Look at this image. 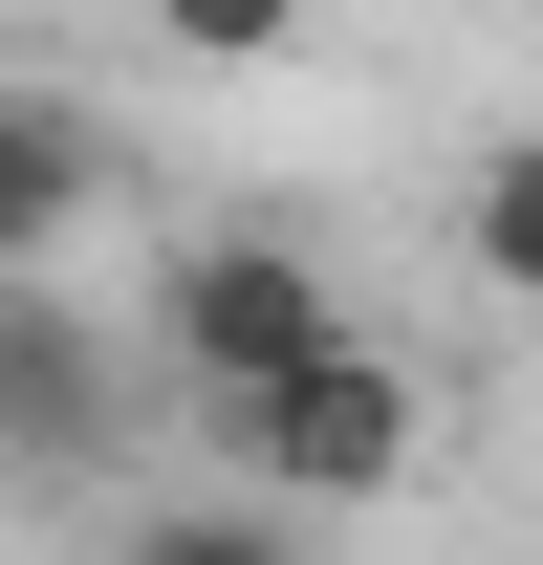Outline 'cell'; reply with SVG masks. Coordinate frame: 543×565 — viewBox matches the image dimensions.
I'll list each match as a JSON object with an SVG mask.
<instances>
[{
  "label": "cell",
  "instance_id": "2",
  "mask_svg": "<svg viewBox=\"0 0 543 565\" xmlns=\"http://www.w3.org/2000/svg\"><path fill=\"white\" fill-rule=\"evenodd\" d=\"M131 414H152V392H131V327H87L44 262H0V479H22V500L109 479Z\"/></svg>",
  "mask_w": 543,
  "mask_h": 565
},
{
  "label": "cell",
  "instance_id": "6",
  "mask_svg": "<svg viewBox=\"0 0 543 565\" xmlns=\"http://www.w3.org/2000/svg\"><path fill=\"white\" fill-rule=\"evenodd\" d=\"M457 262L500 282V305H543V131H500V152L457 174Z\"/></svg>",
  "mask_w": 543,
  "mask_h": 565
},
{
  "label": "cell",
  "instance_id": "3",
  "mask_svg": "<svg viewBox=\"0 0 543 565\" xmlns=\"http://www.w3.org/2000/svg\"><path fill=\"white\" fill-rule=\"evenodd\" d=\"M348 327V282L305 262V239H262V217H217V239H174V262H152V370H174V392H262L283 349H327Z\"/></svg>",
  "mask_w": 543,
  "mask_h": 565
},
{
  "label": "cell",
  "instance_id": "4",
  "mask_svg": "<svg viewBox=\"0 0 543 565\" xmlns=\"http://www.w3.org/2000/svg\"><path fill=\"white\" fill-rule=\"evenodd\" d=\"M87 217H109V152H87V109L0 87V262H66Z\"/></svg>",
  "mask_w": 543,
  "mask_h": 565
},
{
  "label": "cell",
  "instance_id": "5",
  "mask_svg": "<svg viewBox=\"0 0 543 565\" xmlns=\"http://www.w3.org/2000/svg\"><path fill=\"white\" fill-rule=\"evenodd\" d=\"M109 565H305V500H262V479L131 500V522H109Z\"/></svg>",
  "mask_w": 543,
  "mask_h": 565
},
{
  "label": "cell",
  "instance_id": "1",
  "mask_svg": "<svg viewBox=\"0 0 543 565\" xmlns=\"http://www.w3.org/2000/svg\"><path fill=\"white\" fill-rule=\"evenodd\" d=\"M217 457L262 500H305V522H370V500H413V457H435V392H413V349L327 327V349H283L262 392H217Z\"/></svg>",
  "mask_w": 543,
  "mask_h": 565
},
{
  "label": "cell",
  "instance_id": "7",
  "mask_svg": "<svg viewBox=\"0 0 543 565\" xmlns=\"http://www.w3.org/2000/svg\"><path fill=\"white\" fill-rule=\"evenodd\" d=\"M305 22H327V0H152L174 66H305Z\"/></svg>",
  "mask_w": 543,
  "mask_h": 565
}]
</instances>
